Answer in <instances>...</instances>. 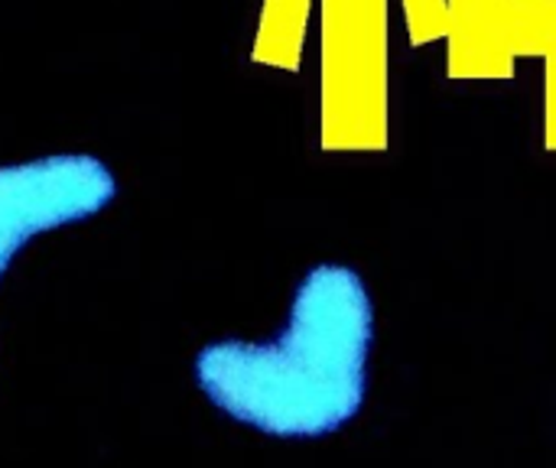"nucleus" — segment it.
Wrapping results in <instances>:
<instances>
[{
  "label": "nucleus",
  "instance_id": "1",
  "mask_svg": "<svg viewBox=\"0 0 556 468\" xmlns=\"http://www.w3.org/2000/svg\"><path fill=\"white\" fill-rule=\"evenodd\" d=\"M375 303L345 264L313 267L267 342L222 339L199 352L195 381L231 420L277 440H323L368 401Z\"/></svg>",
  "mask_w": 556,
  "mask_h": 468
},
{
  "label": "nucleus",
  "instance_id": "2",
  "mask_svg": "<svg viewBox=\"0 0 556 468\" xmlns=\"http://www.w3.org/2000/svg\"><path fill=\"white\" fill-rule=\"evenodd\" d=\"M114 199V176L94 156L62 153L0 169V277L36 235L81 222Z\"/></svg>",
  "mask_w": 556,
  "mask_h": 468
}]
</instances>
